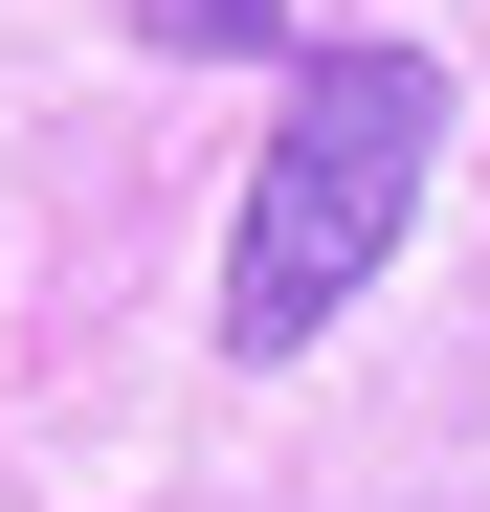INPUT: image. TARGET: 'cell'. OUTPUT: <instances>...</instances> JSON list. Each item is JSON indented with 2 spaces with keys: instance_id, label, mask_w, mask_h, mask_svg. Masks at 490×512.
Instances as JSON below:
<instances>
[{
  "instance_id": "obj_1",
  "label": "cell",
  "mask_w": 490,
  "mask_h": 512,
  "mask_svg": "<svg viewBox=\"0 0 490 512\" xmlns=\"http://www.w3.org/2000/svg\"><path fill=\"white\" fill-rule=\"evenodd\" d=\"M424 179H446V67L424 45H312L268 179L223 223V357H312V334L379 290V245L424 223Z\"/></svg>"
},
{
  "instance_id": "obj_2",
  "label": "cell",
  "mask_w": 490,
  "mask_h": 512,
  "mask_svg": "<svg viewBox=\"0 0 490 512\" xmlns=\"http://www.w3.org/2000/svg\"><path fill=\"white\" fill-rule=\"evenodd\" d=\"M134 23H156V45H201V67H312V45H290V0H134Z\"/></svg>"
}]
</instances>
